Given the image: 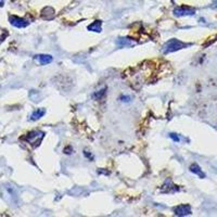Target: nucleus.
Listing matches in <instances>:
<instances>
[{
  "mask_svg": "<svg viewBox=\"0 0 217 217\" xmlns=\"http://www.w3.org/2000/svg\"><path fill=\"white\" fill-rule=\"evenodd\" d=\"M2 198L10 205H16L19 203V192L12 185H4L2 187Z\"/></svg>",
  "mask_w": 217,
  "mask_h": 217,
  "instance_id": "nucleus-1",
  "label": "nucleus"
},
{
  "mask_svg": "<svg viewBox=\"0 0 217 217\" xmlns=\"http://www.w3.org/2000/svg\"><path fill=\"white\" fill-rule=\"evenodd\" d=\"M43 136H45V133H43V131H40V130H34V131H30V133H28L27 135L24 137V139H25L27 142H29V143L32 144L34 148H36V147H38L39 144H40V142H41V140H43Z\"/></svg>",
  "mask_w": 217,
  "mask_h": 217,
  "instance_id": "nucleus-2",
  "label": "nucleus"
},
{
  "mask_svg": "<svg viewBox=\"0 0 217 217\" xmlns=\"http://www.w3.org/2000/svg\"><path fill=\"white\" fill-rule=\"evenodd\" d=\"M186 46H187L186 43L177 40V39H170V40H168L167 43L164 45L163 51H164V53H170V52H174L179 49H183Z\"/></svg>",
  "mask_w": 217,
  "mask_h": 217,
  "instance_id": "nucleus-3",
  "label": "nucleus"
},
{
  "mask_svg": "<svg viewBox=\"0 0 217 217\" xmlns=\"http://www.w3.org/2000/svg\"><path fill=\"white\" fill-rule=\"evenodd\" d=\"M9 21H10V23L12 24L14 27H17V28L26 27V26L29 24V22H27L25 19H23V17L15 16V15H11V16L9 17Z\"/></svg>",
  "mask_w": 217,
  "mask_h": 217,
  "instance_id": "nucleus-4",
  "label": "nucleus"
},
{
  "mask_svg": "<svg viewBox=\"0 0 217 217\" xmlns=\"http://www.w3.org/2000/svg\"><path fill=\"white\" fill-rule=\"evenodd\" d=\"M161 191L163 192V193H174V192H176V191H179V188L177 187V186H175L170 179H166L164 185L162 186Z\"/></svg>",
  "mask_w": 217,
  "mask_h": 217,
  "instance_id": "nucleus-5",
  "label": "nucleus"
},
{
  "mask_svg": "<svg viewBox=\"0 0 217 217\" xmlns=\"http://www.w3.org/2000/svg\"><path fill=\"white\" fill-rule=\"evenodd\" d=\"M174 14L176 16H185V15L194 14V9L188 8V7H178L174 10Z\"/></svg>",
  "mask_w": 217,
  "mask_h": 217,
  "instance_id": "nucleus-6",
  "label": "nucleus"
},
{
  "mask_svg": "<svg viewBox=\"0 0 217 217\" xmlns=\"http://www.w3.org/2000/svg\"><path fill=\"white\" fill-rule=\"evenodd\" d=\"M191 214V207L188 204L179 205L175 209V215L176 216H187Z\"/></svg>",
  "mask_w": 217,
  "mask_h": 217,
  "instance_id": "nucleus-7",
  "label": "nucleus"
},
{
  "mask_svg": "<svg viewBox=\"0 0 217 217\" xmlns=\"http://www.w3.org/2000/svg\"><path fill=\"white\" fill-rule=\"evenodd\" d=\"M36 60H38V62L43 65L49 64V63L52 62V57L49 56V54H38V56L35 57Z\"/></svg>",
  "mask_w": 217,
  "mask_h": 217,
  "instance_id": "nucleus-8",
  "label": "nucleus"
},
{
  "mask_svg": "<svg viewBox=\"0 0 217 217\" xmlns=\"http://www.w3.org/2000/svg\"><path fill=\"white\" fill-rule=\"evenodd\" d=\"M102 22L101 21H95L93 24L88 26V30H91V32H96V33H100L102 30Z\"/></svg>",
  "mask_w": 217,
  "mask_h": 217,
  "instance_id": "nucleus-9",
  "label": "nucleus"
},
{
  "mask_svg": "<svg viewBox=\"0 0 217 217\" xmlns=\"http://www.w3.org/2000/svg\"><path fill=\"white\" fill-rule=\"evenodd\" d=\"M46 114V110L45 109H37L36 111H34L30 115V120H37L39 118H41L43 115Z\"/></svg>",
  "mask_w": 217,
  "mask_h": 217,
  "instance_id": "nucleus-10",
  "label": "nucleus"
},
{
  "mask_svg": "<svg viewBox=\"0 0 217 217\" xmlns=\"http://www.w3.org/2000/svg\"><path fill=\"white\" fill-rule=\"evenodd\" d=\"M190 170H191L193 174H197L198 176H200L201 178H203V177H204V174H203L202 170H201V168L199 167V165H197V164H192V165L190 166Z\"/></svg>",
  "mask_w": 217,
  "mask_h": 217,
  "instance_id": "nucleus-11",
  "label": "nucleus"
},
{
  "mask_svg": "<svg viewBox=\"0 0 217 217\" xmlns=\"http://www.w3.org/2000/svg\"><path fill=\"white\" fill-rule=\"evenodd\" d=\"M116 43L120 47H130V46H133V43L127 38H120L116 41Z\"/></svg>",
  "mask_w": 217,
  "mask_h": 217,
  "instance_id": "nucleus-12",
  "label": "nucleus"
},
{
  "mask_svg": "<svg viewBox=\"0 0 217 217\" xmlns=\"http://www.w3.org/2000/svg\"><path fill=\"white\" fill-rule=\"evenodd\" d=\"M104 95H106V88H104L103 90H100V91H98V93H93V97L95 98V99H100V98H102Z\"/></svg>",
  "mask_w": 217,
  "mask_h": 217,
  "instance_id": "nucleus-13",
  "label": "nucleus"
},
{
  "mask_svg": "<svg viewBox=\"0 0 217 217\" xmlns=\"http://www.w3.org/2000/svg\"><path fill=\"white\" fill-rule=\"evenodd\" d=\"M170 137L172 138V139L174 140V141H176V142H179V140H180V139H179V137H178V136H177L176 133H170Z\"/></svg>",
  "mask_w": 217,
  "mask_h": 217,
  "instance_id": "nucleus-14",
  "label": "nucleus"
},
{
  "mask_svg": "<svg viewBox=\"0 0 217 217\" xmlns=\"http://www.w3.org/2000/svg\"><path fill=\"white\" fill-rule=\"evenodd\" d=\"M72 152H73V149H72L71 147H67V148L64 149V153H67V154H71Z\"/></svg>",
  "mask_w": 217,
  "mask_h": 217,
  "instance_id": "nucleus-15",
  "label": "nucleus"
},
{
  "mask_svg": "<svg viewBox=\"0 0 217 217\" xmlns=\"http://www.w3.org/2000/svg\"><path fill=\"white\" fill-rule=\"evenodd\" d=\"M120 99H122L124 102H127V101L129 102V101H130V97H122Z\"/></svg>",
  "mask_w": 217,
  "mask_h": 217,
  "instance_id": "nucleus-16",
  "label": "nucleus"
},
{
  "mask_svg": "<svg viewBox=\"0 0 217 217\" xmlns=\"http://www.w3.org/2000/svg\"><path fill=\"white\" fill-rule=\"evenodd\" d=\"M3 2H4V0H0V7L3 6Z\"/></svg>",
  "mask_w": 217,
  "mask_h": 217,
  "instance_id": "nucleus-17",
  "label": "nucleus"
}]
</instances>
